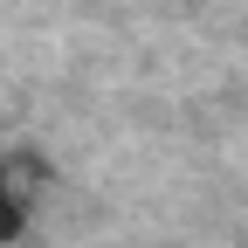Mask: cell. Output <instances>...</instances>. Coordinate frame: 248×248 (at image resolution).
Returning a JSON list of instances; mask_svg holds the SVG:
<instances>
[]
</instances>
